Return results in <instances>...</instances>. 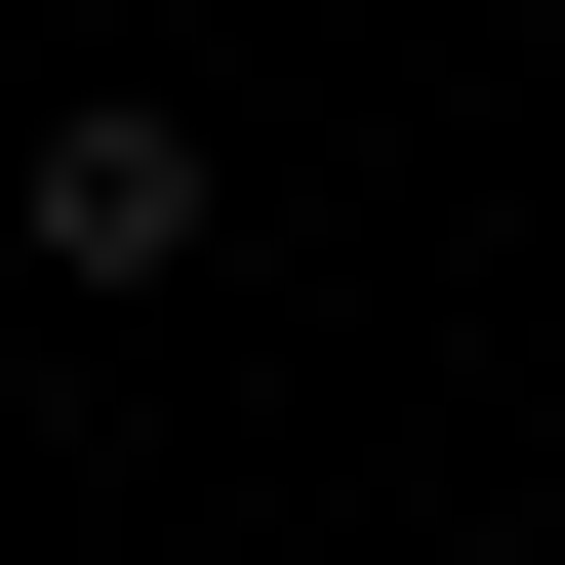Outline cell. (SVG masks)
Masks as SVG:
<instances>
[{
	"instance_id": "6da1fadb",
	"label": "cell",
	"mask_w": 565,
	"mask_h": 565,
	"mask_svg": "<svg viewBox=\"0 0 565 565\" xmlns=\"http://www.w3.org/2000/svg\"><path fill=\"white\" fill-rule=\"evenodd\" d=\"M0 243L82 282V323H121V282H202V121H162V82H82L41 162H0Z\"/></svg>"
}]
</instances>
